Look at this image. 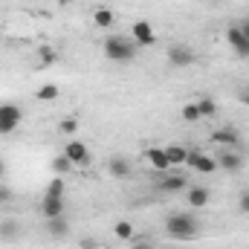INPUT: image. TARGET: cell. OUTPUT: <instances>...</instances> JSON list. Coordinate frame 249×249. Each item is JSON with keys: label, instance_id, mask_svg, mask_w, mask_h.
<instances>
[{"label": "cell", "instance_id": "cell-1", "mask_svg": "<svg viewBox=\"0 0 249 249\" xmlns=\"http://www.w3.org/2000/svg\"><path fill=\"white\" fill-rule=\"evenodd\" d=\"M165 232H168L171 238H177V241H188V238H194V235L200 232V223L194 220V214L174 212V214H168V220H165Z\"/></svg>", "mask_w": 249, "mask_h": 249}, {"label": "cell", "instance_id": "cell-2", "mask_svg": "<svg viewBox=\"0 0 249 249\" xmlns=\"http://www.w3.org/2000/svg\"><path fill=\"white\" fill-rule=\"evenodd\" d=\"M105 58L116 61V64L133 61L136 58V44L127 41L124 35H107V41H105Z\"/></svg>", "mask_w": 249, "mask_h": 249}, {"label": "cell", "instance_id": "cell-3", "mask_svg": "<svg viewBox=\"0 0 249 249\" xmlns=\"http://www.w3.org/2000/svg\"><path fill=\"white\" fill-rule=\"evenodd\" d=\"M20 122H23V110H20L15 102L0 105V133H12V130H18V124Z\"/></svg>", "mask_w": 249, "mask_h": 249}, {"label": "cell", "instance_id": "cell-4", "mask_svg": "<svg viewBox=\"0 0 249 249\" xmlns=\"http://www.w3.org/2000/svg\"><path fill=\"white\" fill-rule=\"evenodd\" d=\"M186 165L191 168V171H197V174H212V171H217V160H214V157H209V154H203L200 148L188 151Z\"/></svg>", "mask_w": 249, "mask_h": 249}, {"label": "cell", "instance_id": "cell-5", "mask_svg": "<svg viewBox=\"0 0 249 249\" xmlns=\"http://www.w3.org/2000/svg\"><path fill=\"white\" fill-rule=\"evenodd\" d=\"M64 157L72 162V165H90V148L81 142V139H70L64 145Z\"/></svg>", "mask_w": 249, "mask_h": 249}, {"label": "cell", "instance_id": "cell-6", "mask_svg": "<svg viewBox=\"0 0 249 249\" xmlns=\"http://www.w3.org/2000/svg\"><path fill=\"white\" fill-rule=\"evenodd\" d=\"M194 50L191 47H186V44H177V47H171L168 50V64L174 67V70H183V67H191L194 64Z\"/></svg>", "mask_w": 249, "mask_h": 249}, {"label": "cell", "instance_id": "cell-7", "mask_svg": "<svg viewBox=\"0 0 249 249\" xmlns=\"http://www.w3.org/2000/svg\"><path fill=\"white\" fill-rule=\"evenodd\" d=\"M130 38H133V44H136V47H151V44L157 41L154 26H151L148 20H136V23L130 26Z\"/></svg>", "mask_w": 249, "mask_h": 249}, {"label": "cell", "instance_id": "cell-8", "mask_svg": "<svg viewBox=\"0 0 249 249\" xmlns=\"http://www.w3.org/2000/svg\"><path fill=\"white\" fill-rule=\"evenodd\" d=\"M145 160H148V165H151L154 171H160V174L174 171V168H171V162H168V157H165V148H157V145L145 148Z\"/></svg>", "mask_w": 249, "mask_h": 249}, {"label": "cell", "instance_id": "cell-9", "mask_svg": "<svg viewBox=\"0 0 249 249\" xmlns=\"http://www.w3.org/2000/svg\"><path fill=\"white\" fill-rule=\"evenodd\" d=\"M226 41H229V47L235 50V55L249 58V38L241 32V26H229V29H226Z\"/></svg>", "mask_w": 249, "mask_h": 249}, {"label": "cell", "instance_id": "cell-10", "mask_svg": "<svg viewBox=\"0 0 249 249\" xmlns=\"http://www.w3.org/2000/svg\"><path fill=\"white\" fill-rule=\"evenodd\" d=\"M212 142L220 145V148H238V145H241V133L226 124V127H217V130L212 133Z\"/></svg>", "mask_w": 249, "mask_h": 249}, {"label": "cell", "instance_id": "cell-11", "mask_svg": "<svg viewBox=\"0 0 249 249\" xmlns=\"http://www.w3.org/2000/svg\"><path fill=\"white\" fill-rule=\"evenodd\" d=\"M107 171H110V177H116V180H127L130 174H133V165H130V160H124V157H110L107 160Z\"/></svg>", "mask_w": 249, "mask_h": 249}, {"label": "cell", "instance_id": "cell-12", "mask_svg": "<svg viewBox=\"0 0 249 249\" xmlns=\"http://www.w3.org/2000/svg\"><path fill=\"white\" fill-rule=\"evenodd\" d=\"M217 168H223V171H241V168H244V160H241V154H235L232 148H223V151L217 154Z\"/></svg>", "mask_w": 249, "mask_h": 249}, {"label": "cell", "instance_id": "cell-13", "mask_svg": "<svg viewBox=\"0 0 249 249\" xmlns=\"http://www.w3.org/2000/svg\"><path fill=\"white\" fill-rule=\"evenodd\" d=\"M41 214L50 220V217H64V197H50L44 194L41 200Z\"/></svg>", "mask_w": 249, "mask_h": 249}, {"label": "cell", "instance_id": "cell-14", "mask_svg": "<svg viewBox=\"0 0 249 249\" xmlns=\"http://www.w3.org/2000/svg\"><path fill=\"white\" fill-rule=\"evenodd\" d=\"M160 191H165V194H177V191H183V188H188V180L183 177V174H165L162 180H160Z\"/></svg>", "mask_w": 249, "mask_h": 249}, {"label": "cell", "instance_id": "cell-15", "mask_svg": "<svg viewBox=\"0 0 249 249\" xmlns=\"http://www.w3.org/2000/svg\"><path fill=\"white\" fill-rule=\"evenodd\" d=\"M47 232H50L55 241H64V238L70 235V223H67V217H50V220H47Z\"/></svg>", "mask_w": 249, "mask_h": 249}, {"label": "cell", "instance_id": "cell-16", "mask_svg": "<svg viewBox=\"0 0 249 249\" xmlns=\"http://www.w3.org/2000/svg\"><path fill=\"white\" fill-rule=\"evenodd\" d=\"M165 157H168L171 168H180V165H186L188 148L186 145H165Z\"/></svg>", "mask_w": 249, "mask_h": 249}, {"label": "cell", "instance_id": "cell-17", "mask_svg": "<svg viewBox=\"0 0 249 249\" xmlns=\"http://www.w3.org/2000/svg\"><path fill=\"white\" fill-rule=\"evenodd\" d=\"M113 20H116V15H113V9H110V6H99V9L93 12V23H96V26H102V29H110V26H113Z\"/></svg>", "mask_w": 249, "mask_h": 249}, {"label": "cell", "instance_id": "cell-18", "mask_svg": "<svg viewBox=\"0 0 249 249\" xmlns=\"http://www.w3.org/2000/svg\"><path fill=\"white\" fill-rule=\"evenodd\" d=\"M206 203H209V188H203V186L188 188V206L191 209H203Z\"/></svg>", "mask_w": 249, "mask_h": 249}, {"label": "cell", "instance_id": "cell-19", "mask_svg": "<svg viewBox=\"0 0 249 249\" xmlns=\"http://www.w3.org/2000/svg\"><path fill=\"white\" fill-rule=\"evenodd\" d=\"M20 238V223L18 220H0V241H18Z\"/></svg>", "mask_w": 249, "mask_h": 249}, {"label": "cell", "instance_id": "cell-20", "mask_svg": "<svg viewBox=\"0 0 249 249\" xmlns=\"http://www.w3.org/2000/svg\"><path fill=\"white\" fill-rule=\"evenodd\" d=\"M197 107H200V116H203V119L217 116V102H214L212 96H200V99H197Z\"/></svg>", "mask_w": 249, "mask_h": 249}, {"label": "cell", "instance_id": "cell-21", "mask_svg": "<svg viewBox=\"0 0 249 249\" xmlns=\"http://www.w3.org/2000/svg\"><path fill=\"white\" fill-rule=\"evenodd\" d=\"M58 93H61V90H58V84H44V87L35 93V99H38V102H55V99H58Z\"/></svg>", "mask_w": 249, "mask_h": 249}, {"label": "cell", "instance_id": "cell-22", "mask_svg": "<svg viewBox=\"0 0 249 249\" xmlns=\"http://www.w3.org/2000/svg\"><path fill=\"white\" fill-rule=\"evenodd\" d=\"M113 235H116V238H119V241H127V244H130V241H133V235H136V232H133V226H130V223H127V220H119V223H116V226H113Z\"/></svg>", "mask_w": 249, "mask_h": 249}, {"label": "cell", "instance_id": "cell-23", "mask_svg": "<svg viewBox=\"0 0 249 249\" xmlns=\"http://www.w3.org/2000/svg\"><path fill=\"white\" fill-rule=\"evenodd\" d=\"M180 116L186 119V122H200L203 116H200V107H197V102H188V105H183V110H180Z\"/></svg>", "mask_w": 249, "mask_h": 249}, {"label": "cell", "instance_id": "cell-24", "mask_svg": "<svg viewBox=\"0 0 249 249\" xmlns=\"http://www.w3.org/2000/svg\"><path fill=\"white\" fill-rule=\"evenodd\" d=\"M72 168H75V165H72V162H70V160H67L64 154H61V157H55V160H53V171H55L58 177H64V174H70Z\"/></svg>", "mask_w": 249, "mask_h": 249}, {"label": "cell", "instance_id": "cell-25", "mask_svg": "<svg viewBox=\"0 0 249 249\" xmlns=\"http://www.w3.org/2000/svg\"><path fill=\"white\" fill-rule=\"evenodd\" d=\"M58 130H61V133H67V136H75V133H78V119H75V116H67V119H61V122H58Z\"/></svg>", "mask_w": 249, "mask_h": 249}, {"label": "cell", "instance_id": "cell-26", "mask_svg": "<svg viewBox=\"0 0 249 249\" xmlns=\"http://www.w3.org/2000/svg\"><path fill=\"white\" fill-rule=\"evenodd\" d=\"M47 194H50V197H64V177L55 174V177L50 180V186H47Z\"/></svg>", "mask_w": 249, "mask_h": 249}, {"label": "cell", "instance_id": "cell-27", "mask_svg": "<svg viewBox=\"0 0 249 249\" xmlns=\"http://www.w3.org/2000/svg\"><path fill=\"white\" fill-rule=\"evenodd\" d=\"M38 55H41V64H55V61H58V53H55L53 47H41V50H38Z\"/></svg>", "mask_w": 249, "mask_h": 249}, {"label": "cell", "instance_id": "cell-28", "mask_svg": "<svg viewBox=\"0 0 249 249\" xmlns=\"http://www.w3.org/2000/svg\"><path fill=\"white\" fill-rule=\"evenodd\" d=\"M127 249H157V247H154L151 238H136V235H133V241H130V247Z\"/></svg>", "mask_w": 249, "mask_h": 249}, {"label": "cell", "instance_id": "cell-29", "mask_svg": "<svg viewBox=\"0 0 249 249\" xmlns=\"http://www.w3.org/2000/svg\"><path fill=\"white\" fill-rule=\"evenodd\" d=\"M238 209H241L244 214H249V191H241V197H238Z\"/></svg>", "mask_w": 249, "mask_h": 249}, {"label": "cell", "instance_id": "cell-30", "mask_svg": "<svg viewBox=\"0 0 249 249\" xmlns=\"http://www.w3.org/2000/svg\"><path fill=\"white\" fill-rule=\"evenodd\" d=\"M9 200H12V188L0 180V203H9Z\"/></svg>", "mask_w": 249, "mask_h": 249}, {"label": "cell", "instance_id": "cell-31", "mask_svg": "<svg viewBox=\"0 0 249 249\" xmlns=\"http://www.w3.org/2000/svg\"><path fill=\"white\" fill-rule=\"evenodd\" d=\"M78 247H81V249H99V244H96L93 238H81V241H78Z\"/></svg>", "mask_w": 249, "mask_h": 249}, {"label": "cell", "instance_id": "cell-32", "mask_svg": "<svg viewBox=\"0 0 249 249\" xmlns=\"http://www.w3.org/2000/svg\"><path fill=\"white\" fill-rule=\"evenodd\" d=\"M241 32H244V35H247V38H249V18H247V20H244V23H241Z\"/></svg>", "mask_w": 249, "mask_h": 249}, {"label": "cell", "instance_id": "cell-33", "mask_svg": "<svg viewBox=\"0 0 249 249\" xmlns=\"http://www.w3.org/2000/svg\"><path fill=\"white\" fill-rule=\"evenodd\" d=\"M241 102H244V105H249V90H244V93H241Z\"/></svg>", "mask_w": 249, "mask_h": 249}, {"label": "cell", "instance_id": "cell-34", "mask_svg": "<svg viewBox=\"0 0 249 249\" xmlns=\"http://www.w3.org/2000/svg\"><path fill=\"white\" fill-rule=\"evenodd\" d=\"M3 177H6V162L0 160V180H3Z\"/></svg>", "mask_w": 249, "mask_h": 249}]
</instances>
